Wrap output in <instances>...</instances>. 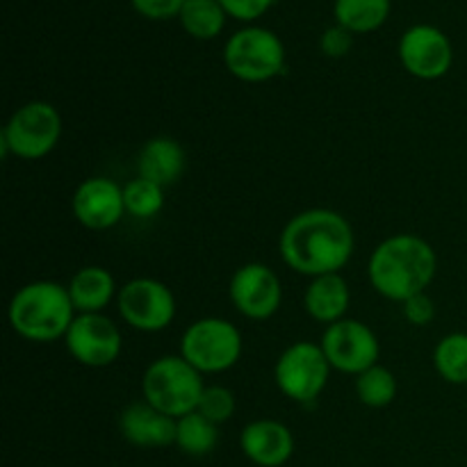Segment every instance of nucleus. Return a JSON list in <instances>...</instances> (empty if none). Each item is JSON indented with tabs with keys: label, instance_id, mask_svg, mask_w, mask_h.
Segmentation results:
<instances>
[{
	"label": "nucleus",
	"instance_id": "f257e3e1",
	"mask_svg": "<svg viewBox=\"0 0 467 467\" xmlns=\"http://www.w3.org/2000/svg\"><path fill=\"white\" fill-rule=\"evenodd\" d=\"M356 249L349 219L331 208H310L295 214L283 226L278 254L292 272L301 276L340 274Z\"/></svg>",
	"mask_w": 467,
	"mask_h": 467
},
{
	"label": "nucleus",
	"instance_id": "f03ea898",
	"mask_svg": "<svg viewBox=\"0 0 467 467\" xmlns=\"http://www.w3.org/2000/svg\"><path fill=\"white\" fill-rule=\"evenodd\" d=\"M438 254L415 233H395L374 246L368 260V278L379 296L395 304L427 292L436 281Z\"/></svg>",
	"mask_w": 467,
	"mask_h": 467
},
{
	"label": "nucleus",
	"instance_id": "7ed1b4c3",
	"mask_svg": "<svg viewBox=\"0 0 467 467\" xmlns=\"http://www.w3.org/2000/svg\"><path fill=\"white\" fill-rule=\"evenodd\" d=\"M67 285L55 281H32L14 292L7 308L9 327L27 342L64 340L76 319Z\"/></svg>",
	"mask_w": 467,
	"mask_h": 467
},
{
	"label": "nucleus",
	"instance_id": "20e7f679",
	"mask_svg": "<svg viewBox=\"0 0 467 467\" xmlns=\"http://www.w3.org/2000/svg\"><path fill=\"white\" fill-rule=\"evenodd\" d=\"M203 390V374L192 368L181 354L160 356L141 377V400L171 415L173 420L194 413Z\"/></svg>",
	"mask_w": 467,
	"mask_h": 467
},
{
	"label": "nucleus",
	"instance_id": "39448f33",
	"mask_svg": "<svg viewBox=\"0 0 467 467\" xmlns=\"http://www.w3.org/2000/svg\"><path fill=\"white\" fill-rule=\"evenodd\" d=\"M62 137V114L48 100H30L14 109L0 135L3 155H14L18 160L46 158L55 150Z\"/></svg>",
	"mask_w": 467,
	"mask_h": 467
},
{
	"label": "nucleus",
	"instance_id": "423d86ee",
	"mask_svg": "<svg viewBox=\"0 0 467 467\" xmlns=\"http://www.w3.org/2000/svg\"><path fill=\"white\" fill-rule=\"evenodd\" d=\"M223 64L237 80L260 85L285 71V46L276 32L246 26L228 36L223 46Z\"/></svg>",
	"mask_w": 467,
	"mask_h": 467
},
{
	"label": "nucleus",
	"instance_id": "0eeeda50",
	"mask_svg": "<svg viewBox=\"0 0 467 467\" xmlns=\"http://www.w3.org/2000/svg\"><path fill=\"white\" fill-rule=\"evenodd\" d=\"M244 340L231 319L201 317L181 336V356L201 374H223L242 358Z\"/></svg>",
	"mask_w": 467,
	"mask_h": 467
},
{
	"label": "nucleus",
	"instance_id": "6e6552de",
	"mask_svg": "<svg viewBox=\"0 0 467 467\" xmlns=\"http://www.w3.org/2000/svg\"><path fill=\"white\" fill-rule=\"evenodd\" d=\"M331 363L319 342L299 340L281 351L274 365V383L292 404L308 406L322 397L331 379Z\"/></svg>",
	"mask_w": 467,
	"mask_h": 467
},
{
	"label": "nucleus",
	"instance_id": "1a4fd4ad",
	"mask_svg": "<svg viewBox=\"0 0 467 467\" xmlns=\"http://www.w3.org/2000/svg\"><path fill=\"white\" fill-rule=\"evenodd\" d=\"M117 310L123 322L140 333H160L176 319V296L158 278H132L119 287Z\"/></svg>",
	"mask_w": 467,
	"mask_h": 467
},
{
	"label": "nucleus",
	"instance_id": "9d476101",
	"mask_svg": "<svg viewBox=\"0 0 467 467\" xmlns=\"http://www.w3.org/2000/svg\"><path fill=\"white\" fill-rule=\"evenodd\" d=\"M319 345L331 368L351 377H358L365 369L379 365V358H381L379 336L368 324L354 317H345L324 328Z\"/></svg>",
	"mask_w": 467,
	"mask_h": 467
},
{
	"label": "nucleus",
	"instance_id": "9b49d317",
	"mask_svg": "<svg viewBox=\"0 0 467 467\" xmlns=\"http://www.w3.org/2000/svg\"><path fill=\"white\" fill-rule=\"evenodd\" d=\"M64 347L76 363L91 369L109 368L123 351V336L105 313L76 315L64 336Z\"/></svg>",
	"mask_w": 467,
	"mask_h": 467
},
{
	"label": "nucleus",
	"instance_id": "f8f14e48",
	"mask_svg": "<svg viewBox=\"0 0 467 467\" xmlns=\"http://www.w3.org/2000/svg\"><path fill=\"white\" fill-rule=\"evenodd\" d=\"M228 299L242 317L265 322L274 317L283 304V285L278 274L265 263H246L233 272Z\"/></svg>",
	"mask_w": 467,
	"mask_h": 467
},
{
	"label": "nucleus",
	"instance_id": "ddd939ff",
	"mask_svg": "<svg viewBox=\"0 0 467 467\" xmlns=\"http://www.w3.org/2000/svg\"><path fill=\"white\" fill-rule=\"evenodd\" d=\"M400 62L418 80H441L454 64V46L436 26H410L400 39Z\"/></svg>",
	"mask_w": 467,
	"mask_h": 467
},
{
	"label": "nucleus",
	"instance_id": "4468645a",
	"mask_svg": "<svg viewBox=\"0 0 467 467\" xmlns=\"http://www.w3.org/2000/svg\"><path fill=\"white\" fill-rule=\"evenodd\" d=\"M71 213L87 231H109L126 217L123 187L112 178L91 176L76 187Z\"/></svg>",
	"mask_w": 467,
	"mask_h": 467
},
{
	"label": "nucleus",
	"instance_id": "2eb2a0df",
	"mask_svg": "<svg viewBox=\"0 0 467 467\" xmlns=\"http://www.w3.org/2000/svg\"><path fill=\"white\" fill-rule=\"evenodd\" d=\"M119 431L123 441L140 450H162L176 445V420L146 400L132 401L121 410Z\"/></svg>",
	"mask_w": 467,
	"mask_h": 467
},
{
	"label": "nucleus",
	"instance_id": "dca6fc26",
	"mask_svg": "<svg viewBox=\"0 0 467 467\" xmlns=\"http://www.w3.org/2000/svg\"><path fill=\"white\" fill-rule=\"evenodd\" d=\"M242 454L258 467H283L295 454V433L287 424L260 418L240 433Z\"/></svg>",
	"mask_w": 467,
	"mask_h": 467
},
{
	"label": "nucleus",
	"instance_id": "f3484780",
	"mask_svg": "<svg viewBox=\"0 0 467 467\" xmlns=\"http://www.w3.org/2000/svg\"><path fill=\"white\" fill-rule=\"evenodd\" d=\"M187 167V153L173 137L160 135L146 141L137 153V176L162 185L164 190L176 185Z\"/></svg>",
	"mask_w": 467,
	"mask_h": 467
},
{
	"label": "nucleus",
	"instance_id": "a211bd4d",
	"mask_svg": "<svg viewBox=\"0 0 467 467\" xmlns=\"http://www.w3.org/2000/svg\"><path fill=\"white\" fill-rule=\"evenodd\" d=\"M351 304L349 283L342 274H324L310 278L304 292V308L315 322L331 327L347 317Z\"/></svg>",
	"mask_w": 467,
	"mask_h": 467
},
{
	"label": "nucleus",
	"instance_id": "6ab92c4d",
	"mask_svg": "<svg viewBox=\"0 0 467 467\" xmlns=\"http://www.w3.org/2000/svg\"><path fill=\"white\" fill-rule=\"evenodd\" d=\"M67 290L78 315L105 313V308L117 301L119 295L112 272L100 265H87L78 269L68 281Z\"/></svg>",
	"mask_w": 467,
	"mask_h": 467
},
{
	"label": "nucleus",
	"instance_id": "aec40b11",
	"mask_svg": "<svg viewBox=\"0 0 467 467\" xmlns=\"http://www.w3.org/2000/svg\"><path fill=\"white\" fill-rule=\"evenodd\" d=\"M390 0H336L333 16L351 35L377 32L390 16Z\"/></svg>",
	"mask_w": 467,
	"mask_h": 467
},
{
	"label": "nucleus",
	"instance_id": "412c9836",
	"mask_svg": "<svg viewBox=\"0 0 467 467\" xmlns=\"http://www.w3.org/2000/svg\"><path fill=\"white\" fill-rule=\"evenodd\" d=\"M219 445V427L194 410L176 420V447L187 456L203 459Z\"/></svg>",
	"mask_w": 467,
	"mask_h": 467
},
{
	"label": "nucleus",
	"instance_id": "4be33fe9",
	"mask_svg": "<svg viewBox=\"0 0 467 467\" xmlns=\"http://www.w3.org/2000/svg\"><path fill=\"white\" fill-rule=\"evenodd\" d=\"M228 14L219 5V0H185L178 21L182 30L199 41H210L222 35Z\"/></svg>",
	"mask_w": 467,
	"mask_h": 467
},
{
	"label": "nucleus",
	"instance_id": "5701e85b",
	"mask_svg": "<svg viewBox=\"0 0 467 467\" xmlns=\"http://www.w3.org/2000/svg\"><path fill=\"white\" fill-rule=\"evenodd\" d=\"M354 390L360 404L368 409H388L400 395V381L392 369L379 363L356 377Z\"/></svg>",
	"mask_w": 467,
	"mask_h": 467
},
{
	"label": "nucleus",
	"instance_id": "b1692460",
	"mask_svg": "<svg viewBox=\"0 0 467 467\" xmlns=\"http://www.w3.org/2000/svg\"><path fill=\"white\" fill-rule=\"evenodd\" d=\"M433 368L450 386H467V333H447L433 349Z\"/></svg>",
	"mask_w": 467,
	"mask_h": 467
},
{
	"label": "nucleus",
	"instance_id": "393cba45",
	"mask_svg": "<svg viewBox=\"0 0 467 467\" xmlns=\"http://www.w3.org/2000/svg\"><path fill=\"white\" fill-rule=\"evenodd\" d=\"M123 203H126V214H130L132 219H141V222L153 219L164 208V187L135 176L123 185Z\"/></svg>",
	"mask_w": 467,
	"mask_h": 467
},
{
	"label": "nucleus",
	"instance_id": "a878e982",
	"mask_svg": "<svg viewBox=\"0 0 467 467\" xmlns=\"http://www.w3.org/2000/svg\"><path fill=\"white\" fill-rule=\"evenodd\" d=\"M199 410L203 418H208L210 422H214L217 427L226 424L228 420L235 415L237 410V400L233 395L231 388L226 386H205L203 395H201Z\"/></svg>",
	"mask_w": 467,
	"mask_h": 467
},
{
	"label": "nucleus",
	"instance_id": "bb28decb",
	"mask_svg": "<svg viewBox=\"0 0 467 467\" xmlns=\"http://www.w3.org/2000/svg\"><path fill=\"white\" fill-rule=\"evenodd\" d=\"M401 313H404V319L410 324V327L424 328L436 319V301L422 292V295H415L410 299H406L401 304Z\"/></svg>",
	"mask_w": 467,
	"mask_h": 467
},
{
	"label": "nucleus",
	"instance_id": "cd10ccee",
	"mask_svg": "<svg viewBox=\"0 0 467 467\" xmlns=\"http://www.w3.org/2000/svg\"><path fill=\"white\" fill-rule=\"evenodd\" d=\"M274 3H276V0H219L223 12L242 23L258 21L260 16H265V14L272 9Z\"/></svg>",
	"mask_w": 467,
	"mask_h": 467
},
{
	"label": "nucleus",
	"instance_id": "c85d7f7f",
	"mask_svg": "<svg viewBox=\"0 0 467 467\" xmlns=\"http://www.w3.org/2000/svg\"><path fill=\"white\" fill-rule=\"evenodd\" d=\"M354 46V35L349 30H345L342 26H331L322 32V39H319V50H322L327 57L340 59L345 57L347 53Z\"/></svg>",
	"mask_w": 467,
	"mask_h": 467
},
{
	"label": "nucleus",
	"instance_id": "c756f323",
	"mask_svg": "<svg viewBox=\"0 0 467 467\" xmlns=\"http://www.w3.org/2000/svg\"><path fill=\"white\" fill-rule=\"evenodd\" d=\"M137 14L150 21H167L181 14L185 0H130Z\"/></svg>",
	"mask_w": 467,
	"mask_h": 467
}]
</instances>
